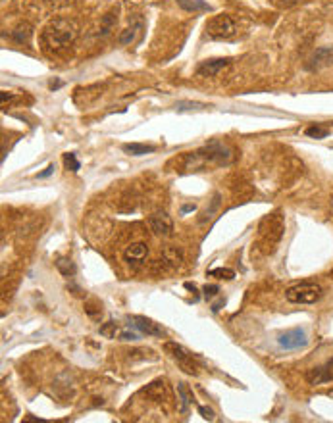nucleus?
I'll list each match as a JSON object with an SVG mask.
<instances>
[{
    "instance_id": "obj_3",
    "label": "nucleus",
    "mask_w": 333,
    "mask_h": 423,
    "mask_svg": "<svg viewBox=\"0 0 333 423\" xmlns=\"http://www.w3.org/2000/svg\"><path fill=\"white\" fill-rule=\"evenodd\" d=\"M285 298L291 304H316L322 298V287L318 283L304 281L285 291Z\"/></svg>"
},
{
    "instance_id": "obj_29",
    "label": "nucleus",
    "mask_w": 333,
    "mask_h": 423,
    "mask_svg": "<svg viewBox=\"0 0 333 423\" xmlns=\"http://www.w3.org/2000/svg\"><path fill=\"white\" fill-rule=\"evenodd\" d=\"M141 335H143V333H139L137 329L135 331H129V329H125V331L120 333V340H137Z\"/></svg>"
},
{
    "instance_id": "obj_25",
    "label": "nucleus",
    "mask_w": 333,
    "mask_h": 423,
    "mask_svg": "<svg viewBox=\"0 0 333 423\" xmlns=\"http://www.w3.org/2000/svg\"><path fill=\"white\" fill-rule=\"evenodd\" d=\"M143 25L139 23V25H135V27H129V29H125L123 33L120 35V43L121 45H129V43H133L135 41V35H137V31L141 29Z\"/></svg>"
},
{
    "instance_id": "obj_17",
    "label": "nucleus",
    "mask_w": 333,
    "mask_h": 423,
    "mask_svg": "<svg viewBox=\"0 0 333 423\" xmlns=\"http://www.w3.org/2000/svg\"><path fill=\"white\" fill-rule=\"evenodd\" d=\"M177 4L185 12H210L212 10L210 4H206L205 0H177Z\"/></svg>"
},
{
    "instance_id": "obj_1",
    "label": "nucleus",
    "mask_w": 333,
    "mask_h": 423,
    "mask_svg": "<svg viewBox=\"0 0 333 423\" xmlns=\"http://www.w3.org/2000/svg\"><path fill=\"white\" fill-rule=\"evenodd\" d=\"M77 37V29L73 22L69 20H54L52 23H48L43 31V45H45L46 50H54L58 52L62 48H66L68 45H71Z\"/></svg>"
},
{
    "instance_id": "obj_28",
    "label": "nucleus",
    "mask_w": 333,
    "mask_h": 423,
    "mask_svg": "<svg viewBox=\"0 0 333 423\" xmlns=\"http://www.w3.org/2000/svg\"><path fill=\"white\" fill-rule=\"evenodd\" d=\"M218 206H220V195H216V197H214L212 206H210V208H208V210L205 212V216L200 218V223H205V221H206L208 218H212V214L216 212V208H218Z\"/></svg>"
},
{
    "instance_id": "obj_31",
    "label": "nucleus",
    "mask_w": 333,
    "mask_h": 423,
    "mask_svg": "<svg viewBox=\"0 0 333 423\" xmlns=\"http://www.w3.org/2000/svg\"><path fill=\"white\" fill-rule=\"evenodd\" d=\"M198 412H200V416L205 417V419H208V421H212L214 417V412L210 408H206V406H198Z\"/></svg>"
},
{
    "instance_id": "obj_16",
    "label": "nucleus",
    "mask_w": 333,
    "mask_h": 423,
    "mask_svg": "<svg viewBox=\"0 0 333 423\" xmlns=\"http://www.w3.org/2000/svg\"><path fill=\"white\" fill-rule=\"evenodd\" d=\"M177 394H179V400H181L179 412H181V414H187V412H189V404L193 402V393L189 391L187 383H177Z\"/></svg>"
},
{
    "instance_id": "obj_5",
    "label": "nucleus",
    "mask_w": 333,
    "mask_h": 423,
    "mask_svg": "<svg viewBox=\"0 0 333 423\" xmlns=\"http://www.w3.org/2000/svg\"><path fill=\"white\" fill-rule=\"evenodd\" d=\"M197 156H200L202 160H208L212 164H218V166H227L233 160V152H231L229 146H226L220 141H212L210 144H206L205 148H200L197 152Z\"/></svg>"
},
{
    "instance_id": "obj_4",
    "label": "nucleus",
    "mask_w": 333,
    "mask_h": 423,
    "mask_svg": "<svg viewBox=\"0 0 333 423\" xmlns=\"http://www.w3.org/2000/svg\"><path fill=\"white\" fill-rule=\"evenodd\" d=\"M164 350H166V354L170 356V358H172V360H174L185 373H189V375H198V366H197V362H195V358H193V354H191L189 350H185L181 344L168 340V342H164Z\"/></svg>"
},
{
    "instance_id": "obj_11",
    "label": "nucleus",
    "mask_w": 333,
    "mask_h": 423,
    "mask_svg": "<svg viewBox=\"0 0 333 423\" xmlns=\"http://www.w3.org/2000/svg\"><path fill=\"white\" fill-rule=\"evenodd\" d=\"M306 381L310 385H322V383L333 381V358H329L326 363L316 366V368L306 371Z\"/></svg>"
},
{
    "instance_id": "obj_22",
    "label": "nucleus",
    "mask_w": 333,
    "mask_h": 423,
    "mask_svg": "<svg viewBox=\"0 0 333 423\" xmlns=\"http://www.w3.org/2000/svg\"><path fill=\"white\" fill-rule=\"evenodd\" d=\"M304 133H306V137H310V139H326V137L329 135V129L320 125V123H314L310 127H306Z\"/></svg>"
},
{
    "instance_id": "obj_23",
    "label": "nucleus",
    "mask_w": 333,
    "mask_h": 423,
    "mask_svg": "<svg viewBox=\"0 0 333 423\" xmlns=\"http://www.w3.org/2000/svg\"><path fill=\"white\" fill-rule=\"evenodd\" d=\"M99 331L104 339H116V335H118V331H120V325L116 323V321H106Z\"/></svg>"
},
{
    "instance_id": "obj_27",
    "label": "nucleus",
    "mask_w": 333,
    "mask_h": 423,
    "mask_svg": "<svg viewBox=\"0 0 333 423\" xmlns=\"http://www.w3.org/2000/svg\"><path fill=\"white\" fill-rule=\"evenodd\" d=\"M64 166H66V169H69V171H77V169L81 167V164H79V160L76 158L73 152H66V154H64Z\"/></svg>"
},
{
    "instance_id": "obj_30",
    "label": "nucleus",
    "mask_w": 333,
    "mask_h": 423,
    "mask_svg": "<svg viewBox=\"0 0 333 423\" xmlns=\"http://www.w3.org/2000/svg\"><path fill=\"white\" fill-rule=\"evenodd\" d=\"M202 293H205V298L210 300V298H214V296L220 293V287H218V285H206V287L202 289Z\"/></svg>"
},
{
    "instance_id": "obj_6",
    "label": "nucleus",
    "mask_w": 333,
    "mask_h": 423,
    "mask_svg": "<svg viewBox=\"0 0 333 423\" xmlns=\"http://www.w3.org/2000/svg\"><path fill=\"white\" fill-rule=\"evenodd\" d=\"M206 33L212 39H227L235 33V22L231 15L218 14L206 22Z\"/></svg>"
},
{
    "instance_id": "obj_13",
    "label": "nucleus",
    "mask_w": 333,
    "mask_h": 423,
    "mask_svg": "<svg viewBox=\"0 0 333 423\" xmlns=\"http://www.w3.org/2000/svg\"><path fill=\"white\" fill-rule=\"evenodd\" d=\"M229 64H231L229 58H214V60H206L197 68V75H200V77H216L220 71H224Z\"/></svg>"
},
{
    "instance_id": "obj_19",
    "label": "nucleus",
    "mask_w": 333,
    "mask_h": 423,
    "mask_svg": "<svg viewBox=\"0 0 333 423\" xmlns=\"http://www.w3.org/2000/svg\"><path fill=\"white\" fill-rule=\"evenodd\" d=\"M144 393L149 394L152 400L162 402L164 398H166V387H164V381H154V383H151V385L146 387Z\"/></svg>"
},
{
    "instance_id": "obj_10",
    "label": "nucleus",
    "mask_w": 333,
    "mask_h": 423,
    "mask_svg": "<svg viewBox=\"0 0 333 423\" xmlns=\"http://www.w3.org/2000/svg\"><path fill=\"white\" fill-rule=\"evenodd\" d=\"M146 254H149V246L144 242H131L127 248L123 250V260L127 262V265L137 270L146 260Z\"/></svg>"
},
{
    "instance_id": "obj_14",
    "label": "nucleus",
    "mask_w": 333,
    "mask_h": 423,
    "mask_svg": "<svg viewBox=\"0 0 333 423\" xmlns=\"http://www.w3.org/2000/svg\"><path fill=\"white\" fill-rule=\"evenodd\" d=\"M160 262H164L168 267H177L183 262V252L177 246H166L162 250V260Z\"/></svg>"
},
{
    "instance_id": "obj_20",
    "label": "nucleus",
    "mask_w": 333,
    "mask_h": 423,
    "mask_svg": "<svg viewBox=\"0 0 333 423\" xmlns=\"http://www.w3.org/2000/svg\"><path fill=\"white\" fill-rule=\"evenodd\" d=\"M56 267H58V272H60L64 277H71V275H76L77 272L76 264H73L69 258H56Z\"/></svg>"
},
{
    "instance_id": "obj_33",
    "label": "nucleus",
    "mask_w": 333,
    "mask_h": 423,
    "mask_svg": "<svg viewBox=\"0 0 333 423\" xmlns=\"http://www.w3.org/2000/svg\"><path fill=\"white\" fill-rule=\"evenodd\" d=\"M197 210V206L195 204H187V206H183L181 208V214H187V212H195Z\"/></svg>"
},
{
    "instance_id": "obj_18",
    "label": "nucleus",
    "mask_w": 333,
    "mask_h": 423,
    "mask_svg": "<svg viewBox=\"0 0 333 423\" xmlns=\"http://www.w3.org/2000/svg\"><path fill=\"white\" fill-rule=\"evenodd\" d=\"M31 35H33V29H31L29 23H20V25L14 29V33H12L14 41L15 43H20V45H23V43L27 45V43H29V39H31Z\"/></svg>"
},
{
    "instance_id": "obj_24",
    "label": "nucleus",
    "mask_w": 333,
    "mask_h": 423,
    "mask_svg": "<svg viewBox=\"0 0 333 423\" xmlns=\"http://www.w3.org/2000/svg\"><path fill=\"white\" fill-rule=\"evenodd\" d=\"M208 275H210V277H216V279L231 281L235 277V272L233 270H229V267H214V270L208 272Z\"/></svg>"
},
{
    "instance_id": "obj_9",
    "label": "nucleus",
    "mask_w": 333,
    "mask_h": 423,
    "mask_svg": "<svg viewBox=\"0 0 333 423\" xmlns=\"http://www.w3.org/2000/svg\"><path fill=\"white\" fill-rule=\"evenodd\" d=\"M149 225H151L152 233L158 235V237H172L174 235V221L166 212H154L149 218Z\"/></svg>"
},
{
    "instance_id": "obj_7",
    "label": "nucleus",
    "mask_w": 333,
    "mask_h": 423,
    "mask_svg": "<svg viewBox=\"0 0 333 423\" xmlns=\"http://www.w3.org/2000/svg\"><path fill=\"white\" fill-rule=\"evenodd\" d=\"M308 342V337H306V331L301 329V327H293L289 331L281 333L280 339H278V344H280L283 350H299V348H304Z\"/></svg>"
},
{
    "instance_id": "obj_8",
    "label": "nucleus",
    "mask_w": 333,
    "mask_h": 423,
    "mask_svg": "<svg viewBox=\"0 0 333 423\" xmlns=\"http://www.w3.org/2000/svg\"><path fill=\"white\" fill-rule=\"evenodd\" d=\"M127 321H129L127 325H131L133 329H137V331L146 335V337H164V335H166V331H164L158 323H154L152 319H149V317L144 316H129Z\"/></svg>"
},
{
    "instance_id": "obj_2",
    "label": "nucleus",
    "mask_w": 333,
    "mask_h": 423,
    "mask_svg": "<svg viewBox=\"0 0 333 423\" xmlns=\"http://www.w3.org/2000/svg\"><path fill=\"white\" fill-rule=\"evenodd\" d=\"M283 231H285V225H283V219H281L280 214H272V216L262 219V223H260V244H262L266 254H272L275 250L278 242L283 237Z\"/></svg>"
},
{
    "instance_id": "obj_15",
    "label": "nucleus",
    "mask_w": 333,
    "mask_h": 423,
    "mask_svg": "<svg viewBox=\"0 0 333 423\" xmlns=\"http://www.w3.org/2000/svg\"><path fill=\"white\" fill-rule=\"evenodd\" d=\"M121 150L129 154V156H144V154H151L156 150V146L152 144H141V143H127L121 146Z\"/></svg>"
},
{
    "instance_id": "obj_32",
    "label": "nucleus",
    "mask_w": 333,
    "mask_h": 423,
    "mask_svg": "<svg viewBox=\"0 0 333 423\" xmlns=\"http://www.w3.org/2000/svg\"><path fill=\"white\" fill-rule=\"evenodd\" d=\"M52 171H54V166H48L45 171H43V174H39L37 177H39V179H45V177H48V175L52 174Z\"/></svg>"
},
{
    "instance_id": "obj_26",
    "label": "nucleus",
    "mask_w": 333,
    "mask_h": 423,
    "mask_svg": "<svg viewBox=\"0 0 333 423\" xmlns=\"http://www.w3.org/2000/svg\"><path fill=\"white\" fill-rule=\"evenodd\" d=\"M116 22H118V17H116V14H114V12H110V14L104 15V17H102V25H100V31H102V35H108V33L112 31L114 25H116Z\"/></svg>"
},
{
    "instance_id": "obj_12",
    "label": "nucleus",
    "mask_w": 333,
    "mask_h": 423,
    "mask_svg": "<svg viewBox=\"0 0 333 423\" xmlns=\"http://www.w3.org/2000/svg\"><path fill=\"white\" fill-rule=\"evenodd\" d=\"M333 64V46H322V48H316V52L310 56V60L306 64V69H322Z\"/></svg>"
},
{
    "instance_id": "obj_21",
    "label": "nucleus",
    "mask_w": 333,
    "mask_h": 423,
    "mask_svg": "<svg viewBox=\"0 0 333 423\" xmlns=\"http://www.w3.org/2000/svg\"><path fill=\"white\" fill-rule=\"evenodd\" d=\"M177 112H193V110H205V108H210L208 104H205V102H191V100H179V102H175L174 106Z\"/></svg>"
}]
</instances>
